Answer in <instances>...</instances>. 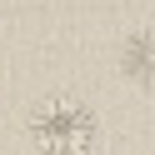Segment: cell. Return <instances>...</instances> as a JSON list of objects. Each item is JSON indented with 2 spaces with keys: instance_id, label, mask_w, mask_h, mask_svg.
Wrapping results in <instances>:
<instances>
[{
  "instance_id": "6da1fadb",
  "label": "cell",
  "mask_w": 155,
  "mask_h": 155,
  "mask_svg": "<svg viewBox=\"0 0 155 155\" xmlns=\"http://www.w3.org/2000/svg\"><path fill=\"white\" fill-rule=\"evenodd\" d=\"M25 130H30V145L40 155H90L95 140H100L95 110L75 95H45L30 110Z\"/></svg>"
},
{
  "instance_id": "7a4b0ae2",
  "label": "cell",
  "mask_w": 155,
  "mask_h": 155,
  "mask_svg": "<svg viewBox=\"0 0 155 155\" xmlns=\"http://www.w3.org/2000/svg\"><path fill=\"white\" fill-rule=\"evenodd\" d=\"M120 70L130 75L135 85L155 90V30H135V35H125V45H120Z\"/></svg>"
}]
</instances>
